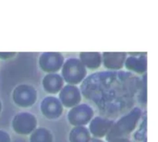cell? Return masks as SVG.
I'll return each mask as SVG.
<instances>
[{
    "label": "cell",
    "mask_w": 158,
    "mask_h": 142,
    "mask_svg": "<svg viewBox=\"0 0 158 142\" xmlns=\"http://www.w3.org/2000/svg\"><path fill=\"white\" fill-rule=\"evenodd\" d=\"M2 133H1V132H0V142H2L3 141V137H2Z\"/></svg>",
    "instance_id": "6da1fadb"
}]
</instances>
